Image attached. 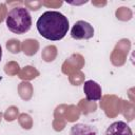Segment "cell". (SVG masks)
Returning <instances> with one entry per match:
<instances>
[{"label":"cell","mask_w":135,"mask_h":135,"mask_svg":"<svg viewBox=\"0 0 135 135\" xmlns=\"http://www.w3.org/2000/svg\"><path fill=\"white\" fill-rule=\"evenodd\" d=\"M37 30L39 34L52 41L61 40L69 31L68 18L57 11H46L37 20Z\"/></svg>","instance_id":"obj_1"},{"label":"cell","mask_w":135,"mask_h":135,"mask_svg":"<svg viewBox=\"0 0 135 135\" xmlns=\"http://www.w3.org/2000/svg\"><path fill=\"white\" fill-rule=\"evenodd\" d=\"M6 25L14 34H24L31 28L32 17L25 7L17 6L8 12L6 17Z\"/></svg>","instance_id":"obj_2"},{"label":"cell","mask_w":135,"mask_h":135,"mask_svg":"<svg viewBox=\"0 0 135 135\" xmlns=\"http://www.w3.org/2000/svg\"><path fill=\"white\" fill-rule=\"evenodd\" d=\"M71 36L76 40H88L94 36V28L89 22L84 20H78L77 22H75L71 30Z\"/></svg>","instance_id":"obj_3"},{"label":"cell","mask_w":135,"mask_h":135,"mask_svg":"<svg viewBox=\"0 0 135 135\" xmlns=\"http://www.w3.org/2000/svg\"><path fill=\"white\" fill-rule=\"evenodd\" d=\"M83 92L90 101H97L101 99V86L94 80H86L83 84Z\"/></svg>","instance_id":"obj_4"},{"label":"cell","mask_w":135,"mask_h":135,"mask_svg":"<svg viewBox=\"0 0 135 135\" xmlns=\"http://www.w3.org/2000/svg\"><path fill=\"white\" fill-rule=\"evenodd\" d=\"M104 135H133V133L124 121H115L108 127Z\"/></svg>","instance_id":"obj_5"},{"label":"cell","mask_w":135,"mask_h":135,"mask_svg":"<svg viewBox=\"0 0 135 135\" xmlns=\"http://www.w3.org/2000/svg\"><path fill=\"white\" fill-rule=\"evenodd\" d=\"M69 135H98V131L94 126L86 123H75Z\"/></svg>","instance_id":"obj_6"},{"label":"cell","mask_w":135,"mask_h":135,"mask_svg":"<svg viewBox=\"0 0 135 135\" xmlns=\"http://www.w3.org/2000/svg\"><path fill=\"white\" fill-rule=\"evenodd\" d=\"M1 58H2V49H1V45H0V61H1Z\"/></svg>","instance_id":"obj_7"}]
</instances>
